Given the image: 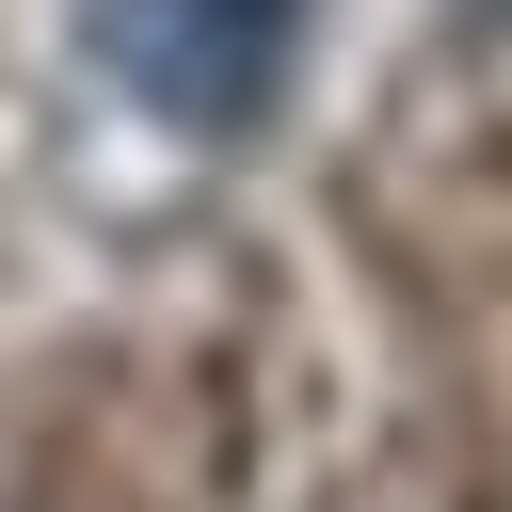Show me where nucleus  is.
Here are the masks:
<instances>
[{"label": "nucleus", "mask_w": 512, "mask_h": 512, "mask_svg": "<svg viewBox=\"0 0 512 512\" xmlns=\"http://www.w3.org/2000/svg\"><path fill=\"white\" fill-rule=\"evenodd\" d=\"M80 64H96L144 128L240 144V128L288 96V64H304V0H80Z\"/></svg>", "instance_id": "f257e3e1"}]
</instances>
